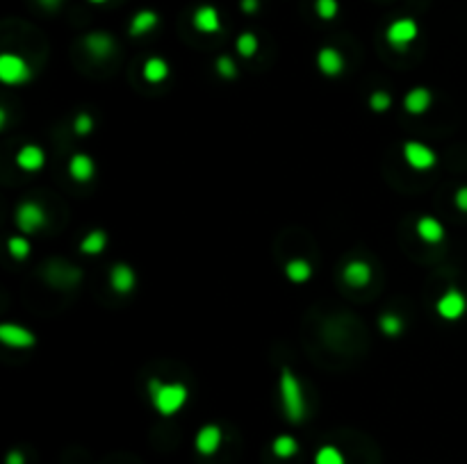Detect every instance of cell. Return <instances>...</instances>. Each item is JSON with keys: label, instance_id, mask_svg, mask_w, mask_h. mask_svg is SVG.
<instances>
[{"label": "cell", "instance_id": "cell-23", "mask_svg": "<svg viewBox=\"0 0 467 464\" xmlns=\"http://www.w3.org/2000/svg\"><path fill=\"white\" fill-rule=\"evenodd\" d=\"M271 451H273V455H278V458L287 460V458H292V455H296L299 444H296V439L290 437V435H280V437L273 439Z\"/></svg>", "mask_w": 467, "mask_h": 464}, {"label": "cell", "instance_id": "cell-10", "mask_svg": "<svg viewBox=\"0 0 467 464\" xmlns=\"http://www.w3.org/2000/svg\"><path fill=\"white\" fill-rule=\"evenodd\" d=\"M221 439H224V435H221V428H219V425L210 423V425H203V428L196 432L194 446H196V451L201 455H212V453L219 451Z\"/></svg>", "mask_w": 467, "mask_h": 464}, {"label": "cell", "instance_id": "cell-27", "mask_svg": "<svg viewBox=\"0 0 467 464\" xmlns=\"http://www.w3.org/2000/svg\"><path fill=\"white\" fill-rule=\"evenodd\" d=\"M379 328H381V333L395 337L404 330V321L399 319L397 314H383V317L379 319Z\"/></svg>", "mask_w": 467, "mask_h": 464}, {"label": "cell", "instance_id": "cell-31", "mask_svg": "<svg viewBox=\"0 0 467 464\" xmlns=\"http://www.w3.org/2000/svg\"><path fill=\"white\" fill-rule=\"evenodd\" d=\"M392 105V98L390 94L385 92H374L372 96H369V107H372L374 112H388Z\"/></svg>", "mask_w": 467, "mask_h": 464}, {"label": "cell", "instance_id": "cell-17", "mask_svg": "<svg viewBox=\"0 0 467 464\" xmlns=\"http://www.w3.org/2000/svg\"><path fill=\"white\" fill-rule=\"evenodd\" d=\"M415 230H417V237L426 244H440L444 239V226L433 216H422Z\"/></svg>", "mask_w": 467, "mask_h": 464}, {"label": "cell", "instance_id": "cell-20", "mask_svg": "<svg viewBox=\"0 0 467 464\" xmlns=\"http://www.w3.org/2000/svg\"><path fill=\"white\" fill-rule=\"evenodd\" d=\"M107 246V235L103 230H92L87 232L85 239L80 242V251L85 253V255H101L103 251H105Z\"/></svg>", "mask_w": 467, "mask_h": 464}, {"label": "cell", "instance_id": "cell-5", "mask_svg": "<svg viewBox=\"0 0 467 464\" xmlns=\"http://www.w3.org/2000/svg\"><path fill=\"white\" fill-rule=\"evenodd\" d=\"M30 78V66L23 57L12 55V52H5L0 57V80L5 85H23V82Z\"/></svg>", "mask_w": 467, "mask_h": 464}, {"label": "cell", "instance_id": "cell-14", "mask_svg": "<svg viewBox=\"0 0 467 464\" xmlns=\"http://www.w3.org/2000/svg\"><path fill=\"white\" fill-rule=\"evenodd\" d=\"M85 48L92 57L96 59H105L112 55L114 50V39L105 32H92L85 36Z\"/></svg>", "mask_w": 467, "mask_h": 464}, {"label": "cell", "instance_id": "cell-3", "mask_svg": "<svg viewBox=\"0 0 467 464\" xmlns=\"http://www.w3.org/2000/svg\"><path fill=\"white\" fill-rule=\"evenodd\" d=\"M46 209H43L39 203H32V200H28V203H21L19 209H17V226L21 232H28V235H34L37 230H41L46 226Z\"/></svg>", "mask_w": 467, "mask_h": 464}, {"label": "cell", "instance_id": "cell-1", "mask_svg": "<svg viewBox=\"0 0 467 464\" xmlns=\"http://www.w3.org/2000/svg\"><path fill=\"white\" fill-rule=\"evenodd\" d=\"M151 392L153 408L158 410L162 416H174L185 403H187V387L180 383H162V380H151L148 385Z\"/></svg>", "mask_w": 467, "mask_h": 464}, {"label": "cell", "instance_id": "cell-21", "mask_svg": "<svg viewBox=\"0 0 467 464\" xmlns=\"http://www.w3.org/2000/svg\"><path fill=\"white\" fill-rule=\"evenodd\" d=\"M142 76H144V80L153 82V85H158V82H162V80H167V78H169V64H167L162 57H151V59H146Z\"/></svg>", "mask_w": 467, "mask_h": 464}, {"label": "cell", "instance_id": "cell-26", "mask_svg": "<svg viewBox=\"0 0 467 464\" xmlns=\"http://www.w3.org/2000/svg\"><path fill=\"white\" fill-rule=\"evenodd\" d=\"M7 251H10V255L14 260H25L30 255V242L25 237H12L10 242H7Z\"/></svg>", "mask_w": 467, "mask_h": 464}, {"label": "cell", "instance_id": "cell-6", "mask_svg": "<svg viewBox=\"0 0 467 464\" xmlns=\"http://www.w3.org/2000/svg\"><path fill=\"white\" fill-rule=\"evenodd\" d=\"M435 312L440 314L444 321H458L467 312V298L463 291L458 289H447L444 294L438 298V303H435Z\"/></svg>", "mask_w": 467, "mask_h": 464}, {"label": "cell", "instance_id": "cell-35", "mask_svg": "<svg viewBox=\"0 0 467 464\" xmlns=\"http://www.w3.org/2000/svg\"><path fill=\"white\" fill-rule=\"evenodd\" d=\"M62 275H64L62 271H57V278H55V282H59V284H62ZM66 278L76 280V278H78V271H71V268H69V271H66Z\"/></svg>", "mask_w": 467, "mask_h": 464}, {"label": "cell", "instance_id": "cell-34", "mask_svg": "<svg viewBox=\"0 0 467 464\" xmlns=\"http://www.w3.org/2000/svg\"><path fill=\"white\" fill-rule=\"evenodd\" d=\"M5 464H25V458L21 451H10V455H7Z\"/></svg>", "mask_w": 467, "mask_h": 464}, {"label": "cell", "instance_id": "cell-4", "mask_svg": "<svg viewBox=\"0 0 467 464\" xmlns=\"http://www.w3.org/2000/svg\"><path fill=\"white\" fill-rule=\"evenodd\" d=\"M417 34H419V28L413 19H397L385 30V39H388L390 46H395L399 50H404L408 43H413L417 39Z\"/></svg>", "mask_w": 467, "mask_h": 464}, {"label": "cell", "instance_id": "cell-11", "mask_svg": "<svg viewBox=\"0 0 467 464\" xmlns=\"http://www.w3.org/2000/svg\"><path fill=\"white\" fill-rule=\"evenodd\" d=\"M317 66H320V71L324 73V76L335 78L344 69V57H342V52H340L338 48L326 46V48H322L320 52H317Z\"/></svg>", "mask_w": 467, "mask_h": 464}, {"label": "cell", "instance_id": "cell-28", "mask_svg": "<svg viewBox=\"0 0 467 464\" xmlns=\"http://www.w3.org/2000/svg\"><path fill=\"white\" fill-rule=\"evenodd\" d=\"M315 12H317V17H320V19L331 21V19L338 17L340 5H338V0H315Z\"/></svg>", "mask_w": 467, "mask_h": 464}, {"label": "cell", "instance_id": "cell-15", "mask_svg": "<svg viewBox=\"0 0 467 464\" xmlns=\"http://www.w3.org/2000/svg\"><path fill=\"white\" fill-rule=\"evenodd\" d=\"M96 173V164L89 155L85 153H76L69 160V176L76 182H89Z\"/></svg>", "mask_w": 467, "mask_h": 464}, {"label": "cell", "instance_id": "cell-36", "mask_svg": "<svg viewBox=\"0 0 467 464\" xmlns=\"http://www.w3.org/2000/svg\"><path fill=\"white\" fill-rule=\"evenodd\" d=\"M39 3H41L43 7H46V10H57L62 0H39Z\"/></svg>", "mask_w": 467, "mask_h": 464}, {"label": "cell", "instance_id": "cell-25", "mask_svg": "<svg viewBox=\"0 0 467 464\" xmlns=\"http://www.w3.org/2000/svg\"><path fill=\"white\" fill-rule=\"evenodd\" d=\"M315 464H344V455L335 446H322L315 455Z\"/></svg>", "mask_w": 467, "mask_h": 464}, {"label": "cell", "instance_id": "cell-16", "mask_svg": "<svg viewBox=\"0 0 467 464\" xmlns=\"http://www.w3.org/2000/svg\"><path fill=\"white\" fill-rule=\"evenodd\" d=\"M431 101H433V96L426 87H415L406 94L404 107L408 114H424V112L431 107Z\"/></svg>", "mask_w": 467, "mask_h": 464}, {"label": "cell", "instance_id": "cell-22", "mask_svg": "<svg viewBox=\"0 0 467 464\" xmlns=\"http://www.w3.org/2000/svg\"><path fill=\"white\" fill-rule=\"evenodd\" d=\"M285 275L292 282H306L313 275V266L306 260H290L285 264Z\"/></svg>", "mask_w": 467, "mask_h": 464}, {"label": "cell", "instance_id": "cell-2", "mask_svg": "<svg viewBox=\"0 0 467 464\" xmlns=\"http://www.w3.org/2000/svg\"><path fill=\"white\" fill-rule=\"evenodd\" d=\"M280 401H283V410L287 421L299 423L306 416V399H303V389L299 378L294 376L292 369H283L280 373Z\"/></svg>", "mask_w": 467, "mask_h": 464}, {"label": "cell", "instance_id": "cell-18", "mask_svg": "<svg viewBox=\"0 0 467 464\" xmlns=\"http://www.w3.org/2000/svg\"><path fill=\"white\" fill-rule=\"evenodd\" d=\"M17 164L23 171H39L43 164H46V153H43L39 146L28 144L17 153Z\"/></svg>", "mask_w": 467, "mask_h": 464}, {"label": "cell", "instance_id": "cell-37", "mask_svg": "<svg viewBox=\"0 0 467 464\" xmlns=\"http://www.w3.org/2000/svg\"><path fill=\"white\" fill-rule=\"evenodd\" d=\"M89 3H94V5H103V3H107V0H89Z\"/></svg>", "mask_w": 467, "mask_h": 464}, {"label": "cell", "instance_id": "cell-12", "mask_svg": "<svg viewBox=\"0 0 467 464\" xmlns=\"http://www.w3.org/2000/svg\"><path fill=\"white\" fill-rule=\"evenodd\" d=\"M191 23L198 30V32L203 34H214L221 30V19H219V12L214 10L212 5H201L198 10L194 12V17H191Z\"/></svg>", "mask_w": 467, "mask_h": 464}, {"label": "cell", "instance_id": "cell-32", "mask_svg": "<svg viewBox=\"0 0 467 464\" xmlns=\"http://www.w3.org/2000/svg\"><path fill=\"white\" fill-rule=\"evenodd\" d=\"M454 205L467 214V187H461V189L454 193Z\"/></svg>", "mask_w": 467, "mask_h": 464}, {"label": "cell", "instance_id": "cell-24", "mask_svg": "<svg viewBox=\"0 0 467 464\" xmlns=\"http://www.w3.org/2000/svg\"><path fill=\"white\" fill-rule=\"evenodd\" d=\"M235 48H237V52H240L242 57L249 59V57L256 55L258 48H260V41H258V36L253 32H242L240 36H237Z\"/></svg>", "mask_w": 467, "mask_h": 464}, {"label": "cell", "instance_id": "cell-9", "mask_svg": "<svg viewBox=\"0 0 467 464\" xmlns=\"http://www.w3.org/2000/svg\"><path fill=\"white\" fill-rule=\"evenodd\" d=\"M342 278L346 284H351L355 289H362L367 287L369 282H372V266L367 264V262L362 260H351L346 262L344 271H342Z\"/></svg>", "mask_w": 467, "mask_h": 464}, {"label": "cell", "instance_id": "cell-7", "mask_svg": "<svg viewBox=\"0 0 467 464\" xmlns=\"http://www.w3.org/2000/svg\"><path fill=\"white\" fill-rule=\"evenodd\" d=\"M404 160L415 171H428V169L435 167L438 157H435V153L426 144H422V141H406L404 144Z\"/></svg>", "mask_w": 467, "mask_h": 464}, {"label": "cell", "instance_id": "cell-8", "mask_svg": "<svg viewBox=\"0 0 467 464\" xmlns=\"http://www.w3.org/2000/svg\"><path fill=\"white\" fill-rule=\"evenodd\" d=\"M0 341L10 348H32L34 346V335L28 330V328L19 326V324H3L0 326Z\"/></svg>", "mask_w": 467, "mask_h": 464}, {"label": "cell", "instance_id": "cell-30", "mask_svg": "<svg viewBox=\"0 0 467 464\" xmlns=\"http://www.w3.org/2000/svg\"><path fill=\"white\" fill-rule=\"evenodd\" d=\"M94 130V116L92 114H78L76 121H73V132L80 134V137H85V134H89Z\"/></svg>", "mask_w": 467, "mask_h": 464}, {"label": "cell", "instance_id": "cell-19", "mask_svg": "<svg viewBox=\"0 0 467 464\" xmlns=\"http://www.w3.org/2000/svg\"><path fill=\"white\" fill-rule=\"evenodd\" d=\"M155 25H158V14H155L153 10H142V12H137L130 21V34L132 36H144V34L151 32Z\"/></svg>", "mask_w": 467, "mask_h": 464}, {"label": "cell", "instance_id": "cell-33", "mask_svg": "<svg viewBox=\"0 0 467 464\" xmlns=\"http://www.w3.org/2000/svg\"><path fill=\"white\" fill-rule=\"evenodd\" d=\"M240 7H242V12L256 14V12H258V7H260V0H242Z\"/></svg>", "mask_w": 467, "mask_h": 464}, {"label": "cell", "instance_id": "cell-13", "mask_svg": "<svg viewBox=\"0 0 467 464\" xmlns=\"http://www.w3.org/2000/svg\"><path fill=\"white\" fill-rule=\"evenodd\" d=\"M110 284H112L116 294H130L137 284V275L128 264H114L112 271H110Z\"/></svg>", "mask_w": 467, "mask_h": 464}, {"label": "cell", "instance_id": "cell-29", "mask_svg": "<svg viewBox=\"0 0 467 464\" xmlns=\"http://www.w3.org/2000/svg\"><path fill=\"white\" fill-rule=\"evenodd\" d=\"M214 69H217V73L221 78H235L237 76V66H235V62L231 57H226V55H221L217 62H214Z\"/></svg>", "mask_w": 467, "mask_h": 464}]
</instances>
